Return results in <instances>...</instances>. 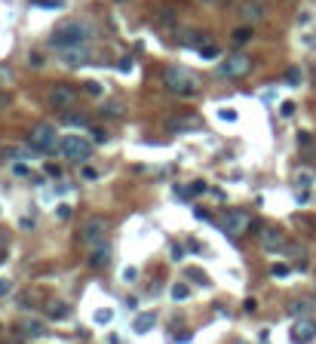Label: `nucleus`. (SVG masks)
I'll list each match as a JSON object with an SVG mask.
<instances>
[{"instance_id":"obj_1","label":"nucleus","mask_w":316,"mask_h":344,"mask_svg":"<svg viewBox=\"0 0 316 344\" xmlns=\"http://www.w3.org/2000/svg\"><path fill=\"white\" fill-rule=\"evenodd\" d=\"M92 25L89 22H80V18H68V22H61L55 31H52V37H49V43L55 46V49H68V46H86L89 40H92Z\"/></svg>"},{"instance_id":"obj_2","label":"nucleus","mask_w":316,"mask_h":344,"mask_svg":"<svg viewBox=\"0 0 316 344\" xmlns=\"http://www.w3.org/2000/svg\"><path fill=\"white\" fill-rule=\"evenodd\" d=\"M163 83H166L169 92H175V95H181V98L200 92V77H197L194 71L181 68V65H169V68L163 71Z\"/></svg>"},{"instance_id":"obj_3","label":"nucleus","mask_w":316,"mask_h":344,"mask_svg":"<svg viewBox=\"0 0 316 344\" xmlns=\"http://www.w3.org/2000/svg\"><path fill=\"white\" fill-rule=\"evenodd\" d=\"M58 154H61L65 160L86 163V160L92 157V145H89L86 138H80V135H65V138H58Z\"/></svg>"},{"instance_id":"obj_4","label":"nucleus","mask_w":316,"mask_h":344,"mask_svg":"<svg viewBox=\"0 0 316 344\" xmlns=\"http://www.w3.org/2000/svg\"><path fill=\"white\" fill-rule=\"evenodd\" d=\"M28 148H31L34 154H46V151H52V148H55V126H49V123L34 126L31 135H28Z\"/></svg>"},{"instance_id":"obj_5","label":"nucleus","mask_w":316,"mask_h":344,"mask_svg":"<svg viewBox=\"0 0 316 344\" xmlns=\"http://www.w3.org/2000/svg\"><path fill=\"white\" fill-rule=\"evenodd\" d=\"M252 228V215L246 212V209H230L227 215H224V221H221V231L227 234V237H240V234H246Z\"/></svg>"},{"instance_id":"obj_6","label":"nucleus","mask_w":316,"mask_h":344,"mask_svg":"<svg viewBox=\"0 0 316 344\" xmlns=\"http://www.w3.org/2000/svg\"><path fill=\"white\" fill-rule=\"evenodd\" d=\"M49 105H52L55 111H71V108L77 105V89L68 86V83H55V86L49 89Z\"/></svg>"},{"instance_id":"obj_7","label":"nucleus","mask_w":316,"mask_h":344,"mask_svg":"<svg viewBox=\"0 0 316 344\" xmlns=\"http://www.w3.org/2000/svg\"><path fill=\"white\" fill-rule=\"evenodd\" d=\"M249 71H252V58H249V55H243V52H240V55H227V62L218 68V74H221V77H227V80L246 77Z\"/></svg>"},{"instance_id":"obj_8","label":"nucleus","mask_w":316,"mask_h":344,"mask_svg":"<svg viewBox=\"0 0 316 344\" xmlns=\"http://www.w3.org/2000/svg\"><path fill=\"white\" fill-rule=\"evenodd\" d=\"M104 234H108V221L104 218H89L80 231V240L86 246H98V243H104Z\"/></svg>"},{"instance_id":"obj_9","label":"nucleus","mask_w":316,"mask_h":344,"mask_svg":"<svg viewBox=\"0 0 316 344\" xmlns=\"http://www.w3.org/2000/svg\"><path fill=\"white\" fill-rule=\"evenodd\" d=\"M261 249L264 252H280L283 246H286V234L280 231V228H261Z\"/></svg>"},{"instance_id":"obj_10","label":"nucleus","mask_w":316,"mask_h":344,"mask_svg":"<svg viewBox=\"0 0 316 344\" xmlns=\"http://www.w3.org/2000/svg\"><path fill=\"white\" fill-rule=\"evenodd\" d=\"M313 335H316V323L310 317H301V320L292 326V341L295 344H307Z\"/></svg>"},{"instance_id":"obj_11","label":"nucleus","mask_w":316,"mask_h":344,"mask_svg":"<svg viewBox=\"0 0 316 344\" xmlns=\"http://www.w3.org/2000/svg\"><path fill=\"white\" fill-rule=\"evenodd\" d=\"M58 58L65 62V65H86L89 62V49L86 46H68V49H58Z\"/></svg>"},{"instance_id":"obj_12","label":"nucleus","mask_w":316,"mask_h":344,"mask_svg":"<svg viewBox=\"0 0 316 344\" xmlns=\"http://www.w3.org/2000/svg\"><path fill=\"white\" fill-rule=\"evenodd\" d=\"M108 261H111V246L108 243H98L92 249V255H89V265L92 268H108Z\"/></svg>"},{"instance_id":"obj_13","label":"nucleus","mask_w":316,"mask_h":344,"mask_svg":"<svg viewBox=\"0 0 316 344\" xmlns=\"http://www.w3.org/2000/svg\"><path fill=\"white\" fill-rule=\"evenodd\" d=\"M200 123L194 120V117H172V120H166V129H172V132H191V129H197Z\"/></svg>"},{"instance_id":"obj_14","label":"nucleus","mask_w":316,"mask_h":344,"mask_svg":"<svg viewBox=\"0 0 316 344\" xmlns=\"http://www.w3.org/2000/svg\"><path fill=\"white\" fill-rule=\"evenodd\" d=\"M18 332H22L25 338H43V335H46V326H43L40 320H25V323L18 326Z\"/></svg>"},{"instance_id":"obj_15","label":"nucleus","mask_w":316,"mask_h":344,"mask_svg":"<svg viewBox=\"0 0 316 344\" xmlns=\"http://www.w3.org/2000/svg\"><path fill=\"white\" fill-rule=\"evenodd\" d=\"M157 323V314L154 311H148V314H138L135 317V332L138 335H144V332H151V326Z\"/></svg>"},{"instance_id":"obj_16","label":"nucleus","mask_w":316,"mask_h":344,"mask_svg":"<svg viewBox=\"0 0 316 344\" xmlns=\"http://www.w3.org/2000/svg\"><path fill=\"white\" fill-rule=\"evenodd\" d=\"M264 15V6L261 3H243V18L246 22H258Z\"/></svg>"},{"instance_id":"obj_17","label":"nucleus","mask_w":316,"mask_h":344,"mask_svg":"<svg viewBox=\"0 0 316 344\" xmlns=\"http://www.w3.org/2000/svg\"><path fill=\"white\" fill-rule=\"evenodd\" d=\"M181 43H184V46H197V49H200L203 43H209V37H206V34H200V31H191V34H184V37H181Z\"/></svg>"},{"instance_id":"obj_18","label":"nucleus","mask_w":316,"mask_h":344,"mask_svg":"<svg viewBox=\"0 0 316 344\" xmlns=\"http://www.w3.org/2000/svg\"><path fill=\"white\" fill-rule=\"evenodd\" d=\"M313 311V301H292L289 305V314H295V317H307Z\"/></svg>"},{"instance_id":"obj_19","label":"nucleus","mask_w":316,"mask_h":344,"mask_svg":"<svg viewBox=\"0 0 316 344\" xmlns=\"http://www.w3.org/2000/svg\"><path fill=\"white\" fill-rule=\"evenodd\" d=\"M197 52H200V58H206V62H212V58H218V55H221V49H218L215 43H203Z\"/></svg>"},{"instance_id":"obj_20","label":"nucleus","mask_w":316,"mask_h":344,"mask_svg":"<svg viewBox=\"0 0 316 344\" xmlns=\"http://www.w3.org/2000/svg\"><path fill=\"white\" fill-rule=\"evenodd\" d=\"M187 295H191V286L187 283H175L172 286V301H184Z\"/></svg>"},{"instance_id":"obj_21","label":"nucleus","mask_w":316,"mask_h":344,"mask_svg":"<svg viewBox=\"0 0 316 344\" xmlns=\"http://www.w3.org/2000/svg\"><path fill=\"white\" fill-rule=\"evenodd\" d=\"M301 80H304V74H301V68H289V71H286V83H289V86H298Z\"/></svg>"},{"instance_id":"obj_22","label":"nucleus","mask_w":316,"mask_h":344,"mask_svg":"<svg viewBox=\"0 0 316 344\" xmlns=\"http://www.w3.org/2000/svg\"><path fill=\"white\" fill-rule=\"evenodd\" d=\"M101 111H104L108 117H120V114H123V105H117V102H111V105H101Z\"/></svg>"},{"instance_id":"obj_23","label":"nucleus","mask_w":316,"mask_h":344,"mask_svg":"<svg viewBox=\"0 0 316 344\" xmlns=\"http://www.w3.org/2000/svg\"><path fill=\"white\" fill-rule=\"evenodd\" d=\"M68 311H71L68 305H52V308H49V317H55V320H61V317H68Z\"/></svg>"},{"instance_id":"obj_24","label":"nucleus","mask_w":316,"mask_h":344,"mask_svg":"<svg viewBox=\"0 0 316 344\" xmlns=\"http://www.w3.org/2000/svg\"><path fill=\"white\" fill-rule=\"evenodd\" d=\"M234 40H237V43H246V40H252V28H237Z\"/></svg>"},{"instance_id":"obj_25","label":"nucleus","mask_w":316,"mask_h":344,"mask_svg":"<svg viewBox=\"0 0 316 344\" xmlns=\"http://www.w3.org/2000/svg\"><path fill=\"white\" fill-rule=\"evenodd\" d=\"M270 274H273L277 280H286V277H289V265H273V268H270Z\"/></svg>"},{"instance_id":"obj_26","label":"nucleus","mask_w":316,"mask_h":344,"mask_svg":"<svg viewBox=\"0 0 316 344\" xmlns=\"http://www.w3.org/2000/svg\"><path fill=\"white\" fill-rule=\"evenodd\" d=\"M83 89H86L89 95H101V83H95V80H89V83H83Z\"/></svg>"},{"instance_id":"obj_27","label":"nucleus","mask_w":316,"mask_h":344,"mask_svg":"<svg viewBox=\"0 0 316 344\" xmlns=\"http://www.w3.org/2000/svg\"><path fill=\"white\" fill-rule=\"evenodd\" d=\"M9 292H12V280H6V277H3V280H0V298H6Z\"/></svg>"},{"instance_id":"obj_28","label":"nucleus","mask_w":316,"mask_h":344,"mask_svg":"<svg viewBox=\"0 0 316 344\" xmlns=\"http://www.w3.org/2000/svg\"><path fill=\"white\" fill-rule=\"evenodd\" d=\"M111 311H95V323H111Z\"/></svg>"},{"instance_id":"obj_29","label":"nucleus","mask_w":316,"mask_h":344,"mask_svg":"<svg viewBox=\"0 0 316 344\" xmlns=\"http://www.w3.org/2000/svg\"><path fill=\"white\" fill-rule=\"evenodd\" d=\"M34 3H40L46 9H61V0H34Z\"/></svg>"},{"instance_id":"obj_30","label":"nucleus","mask_w":316,"mask_h":344,"mask_svg":"<svg viewBox=\"0 0 316 344\" xmlns=\"http://www.w3.org/2000/svg\"><path fill=\"white\" fill-rule=\"evenodd\" d=\"M187 277H191V280H194V283H203V286H206V283H209V280H206V274H200V271H191V274H187Z\"/></svg>"},{"instance_id":"obj_31","label":"nucleus","mask_w":316,"mask_h":344,"mask_svg":"<svg viewBox=\"0 0 316 344\" xmlns=\"http://www.w3.org/2000/svg\"><path fill=\"white\" fill-rule=\"evenodd\" d=\"M295 114V102H283V117H292Z\"/></svg>"},{"instance_id":"obj_32","label":"nucleus","mask_w":316,"mask_h":344,"mask_svg":"<svg viewBox=\"0 0 316 344\" xmlns=\"http://www.w3.org/2000/svg\"><path fill=\"white\" fill-rule=\"evenodd\" d=\"M68 123H71V126H89V120H86V117H83V114H80V117H71V120H68Z\"/></svg>"},{"instance_id":"obj_33","label":"nucleus","mask_w":316,"mask_h":344,"mask_svg":"<svg viewBox=\"0 0 316 344\" xmlns=\"http://www.w3.org/2000/svg\"><path fill=\"white\" fill-rule=\"evenodd\" d=\"M83 178H86V181H95V178H98V172H95L92 166H86V169H83Z\"/></svg>"},{"instance_id":"obj_34","label":"nucleus","mask_w":316,"mask_h":344,"mask_svg":"<svg viewBox=\"0 0 316 344\" xmlns=\"http://www.w3.org/2000/svg\"><path fill=\"white\" fill-rule=\"evenodd\" d=\"M184 258V249L181 246H172V261H181Z\"/></svg>"},{"instance_id":"obj_35","label":"nucleus","mask_w":316,"mask_h":344,"mask_svg":"<svg viewBox=\"0 0 316 344\" xmlns=\"http://www.w3.org/2000/svg\"><path fill=\"white\" fill-rule=\"evenodd\" d=\"M135 277H138V274H135V268H126V271H123V280H126V283H132Z\"/></svg>"},{"instance_id":"obj_36","label":"nucleus","mask_w":316,"mask_h":344,"mask_svg":"<svg viewBox=\"0 0 316 344\" xmlns=\"http://www.w3.org/2000/svg\"><path fill=\"white\" fill-rule=\"evenodd\" d=\"M117 68H120V71H132V58H120Z\"/></svg>"},{"instance_id":"obj_37","label":"nucleus","mask_w":316,"mask_h":344,"mask_svg":"<svg viewBox=\"0 0 316 344\" xmlns=\"http://www.w3.org/2000/svg\"><path fill=\"white\" fill-rule=\"evenodd\" d=\"M92 135H95V141H108V132H101V129H95Z\"/></svg>"},{"instance_id":"obj_38","label":"nucleus","mask_w":316,"mask_h":344,"mask_svg":"<svg viewBox=\"0 0 316 344\" xmlns=\"http://www.w3.org/2000/svg\"><path fill=\"white\" fill-rule=\"evenodd\" d=\"M46 175H55V178H58L61 172H58V166H52V163H49V166H46Z\"/></svg>"},{"instance_id":"obj_39","label":"nucleus","mask_w":316,"mask_h":344,"mask_svg":"<svg viewBox=\"0 0 316 344\" xmlns=\"http://www.w3.org/2000/svg\"><path fill=\"white\" fill-rule=\"evenodd\" d=\"M108 344H123V341H120L117 335H111V338H108Z\"/></svg>"},{"instance_id":"obj_40","label":"nucleus","mask_w":316,"mask_h":344,"mask_svg":"<svg viewBox=\"0 0 316 344\" xmlns=\"http://www.w3.org/2000/svg\"><path fill=\"white\" fill-rule=\"evenodd\" d=\"M3 105H6V95H3V92H0V108H3Z\"/></svg>"}]
</instances>
